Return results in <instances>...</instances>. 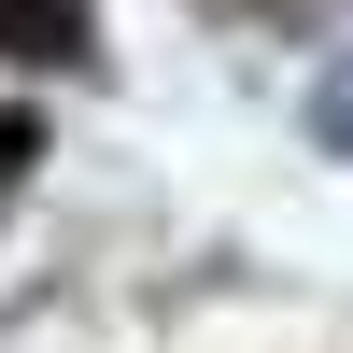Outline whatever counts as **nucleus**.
Returning <instances> with one entry per match:
<instances>
[{"label": "nucleus", "instance_id": "f257e3e1", "mask_svg": "<svg viewBox=\"0 0 353 353\" xmlns=\"http://www.w3.org/2000/svg\"><path fill=\"white\" fill-rule=\"evenodd\" d=\"M311 128H325V141H339V156H353V57H339V71H325V85H311Z\"/></svg>", "mask_w": 353, "mask_h": 353}]
</instances>
